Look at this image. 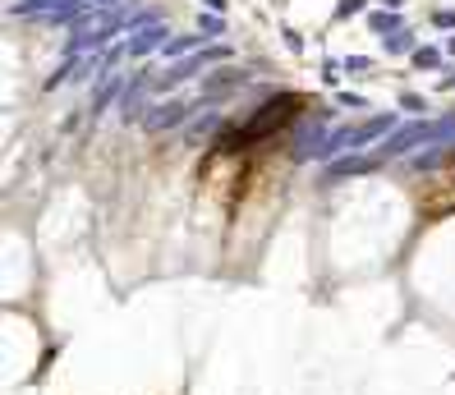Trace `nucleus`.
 Returning <instances> with one entry per match:
<instances>
[{
	"label": "nucleus",
	"mask_w": 455,
	"mask_h": 395,
	"mask_svg": "<svg viewBox=\"0 0 455 395\" xmlns=\"http://www.w3.org/2000/svg\"><path fill=\"white\" fill-rule=\"evenodd\" d=\"M133 19L124 14V0H106L97 10H88L83 19L74 23V37H69V55H83V51H106L115 33H129Z\"/></svg>",
	"instance_id": "nucleus-1"
},
{
	"label": "nucleus",
	"mask_w": 455,
	"mask_h": 395,
	"mask_svg": "<svg viewBox=\"0 0 455 395\" xmlns=\"http://www.w3.org/2000/svg\"><path fill=\"white\" fill-rule=\"evenodd\" d=\"M455 143V115H442V120H419V124H405V129H391L373 152L382 161L391 156H410L414 147H451Z\"/></svg>",
	"instance_id": "nucleus-2"
},
{
	"label": "nucleus",
	"mask_w": 455,
	"mask_h": 395,
	"mask_svg": "<svg viewBox=\"0 0 455 395\" xmlns=\"http://www.w3.org/2000/svg\"><path fill=\"white\" fill-rule=\"evenodd\" d=\"M391 129H396V120H391V115H373V120H364V124H345V129L327 133V143L318 147V156H313V161H331V156L359 152L364 143H378V138H387Z\"/></svg>",
	"instance_id": "nucleus-3"
},
{
	"label": "nucleus",
	"mask_w": 455,
	"mask_h": 395,
	"mask_svg": "<svg viewBox=\"0 0 455 395\" xmlns=\"http://www.w3.org/2000/svg\"><path fill=\"white\" fill-rule=\"evenodd\" d=\"M294 106H299L294 97H281V101H271V106H262V110L253 115V120L244 124V129L225 133V138H221V147H225V152H234V147H244V143H258V138H267L271 129H281V124L290 120V110H294Z\"/></svg>",
	"instance_id": "nucleus-4"
},
{
	"label": "nucleus",
	"mask_w": 455,
	"mask_h": 395,
	"mask_svg": "<svg viewBox=\"0 0 455 395\" xmlns=\"http://www.w3.org/2000/svg\"><path fill=\"white\" fill-rule=\"evenodd\" d=\"M184 115H189V101L166 97V101H156V106H147V115H143L138 124H143L147 133H166V129H179V124H184Z\"/></svg>",
	"instance_id": "nucleus-5"
},
{
	"label": "nucleus",
	"mask_w": 455,
	"mask_h": 395,
	"mask_svg": "<svg viewBox=\"0 0 455 395\" xmlns=\"http://www.w3.org/2000/svg\"><path fill=\"white\" fill-rule=\"evenodd\" d=\"M147 92H156V74H133V83L120 92V120L133 124V120H143L147 115Z\"/></svg>",
	"instance_id": "nucleus-6"
},
{
	"label": "nucleus",
	"mask_w": 455,
	"mask_h": 395,
	"mask_svg": "<svg viewBox=\"0 0 455 395\" xmlns=\"http://www.w3.org/2000/svg\"><path fill=\"white\" fill-rule=\"evenodd\" d=\"M322 143H327V115H313V120H308V124L299 129V138H294V147H290V156H294V161H313Z\"/></svg>",
	"instance_id": "nucleus-7"
},
{
	"label": "nucleus",
	"mask_w": 455,
	"mask_h": 395,
	"mask_svg": "<svg viewBox=\"0 0 455 395\" xmlns=\"http://www.w3.org/2000/svg\"><path fill=\"white\" fill-rule=\"evenodd\" d=\"M382 156L373 152V156H345V161H336V165H327V184H341V179H350V175H368L373 165H378Z\"/></svg>",
	"instance_id": "nucleus-8"
},
{
	"label": "nucleus",
	"mask_w": 455,
	"mask_h": 395,
	"mask_svg": "<svg viewBox=\"0 0 455 395\" xmlns=\"http://www.w3.org/2000/svg\"><path fill=\"white\" fill-rule=\"evenodd\" d=\"M161 46H166V28H161V23H147V28H138V33H133L129 55L138 60V55H147V51H161Z\"/></svg>",
	"instance_id": "nucleus-9"
},
{
	"label": "nucleus",
	"mask_w": 455,
	"mask_h": 395,
	"mask_svg": "<svg viewBox=\"0 0 455 395\" xmlns=\"http://www.w3.org/2000/svg\"><path fill=\"white\" fill-rule=\"evenodd\" d=\"M239 83H244V69H216V74L211 78H202V92H207V97H221L225 88H239Z\"/></svg>",
	"instance_id": "nucleus-10"
},
{
	"label": "nucleus",
	"mask_w": 455,
	"mask_h": 395,
	"mask_svg": "<svg viewBox=\"0 0 455 395\" xmlns=\"http://www.w3.org/2000/svg\"><path fill=\"white\" fill-rule=\"evenodd\" d=\"M120 92V74H106V78H97V92H92V120H97L101 110L111 106V97Z\"/></svg>",
	"instance_id": "nucleus-11"
},
{
	"label": "nucleus",
	"mask_w": 455,
	"mask_h": 395,
	"mask_svg": "<svg viewBox=\"0 0 455 395\" xmlns=\"http://www.w3.org/2000/svg\"><path fill=\"white\" fill-rule=\"evenodd\" d=\"M368 23H373V33H378V37H391V33H400V14H396V10H378V14H373Z\"/></svg>",
	"instance_id": "nucleus-12"
},
{
	"label": "nucleus",
	"mask_w": 455,
	"mask_h": 395,
	"mask_svg": "<svg viewBox=\"0 0 455 395\" xmlns=\"http://www.w3.org/2000/svg\"><path fill=\"white\" fill-rule=\"evenodd\" d=\"M414 69H437L442 65V51H433V46H414Z\"/></svg>",
	"instance_id": "nucleus-13"
},
{
	"label": "nucleus",
	"mask_w": 455,
	"mask_h": 395,
	"mask_svg": "<svg viewBox=\"0 0 455 395\" xmlns=\"http://www.w3.org/2000/svg\"><path fill=\"white\" fill-rule=\"evenodd\" d=\"M216 129H221V115L211 110V115H202V120L189 129V138H193V143H202V138H207V133H216Z\"/></svg>",
	"instance_id": "nucleus-14"
},
{
	"label": "nucleus",
	"mask_w": 455,
	"mask_h": 395,
	"mask_svg": "<svg viewBox=\"0 0 455 395\" xmlns=\"http://www.w3.org/2000/svg\"><path fill=\"white\" fill-rule=\"evenodd\" d=\"M382 42H387V51H391V55H400V51H414V37L405 33V28H400V33H391V37H382Z\"/></svg>",
	"instance_id": "nucleus-15"
},
{
	"label": "nucleus",
	"mask_w": 455,
	"mask_h": 395,
	"mask_svg": "<svg viewBox=\"0 0 455 395\" xmlns=\"http://www.w3.org/2000/svg\"><path fill=\"white\" fill-rule=\"evenodd\" d=\"M225 23H221V14H207V19H198V33H207V37H216Z\"/></svg>",
	"instance_id": "nucleus-16"
},
{
	"label": "nucleus",
	"mask_w": 455,
	"mask_h": 395,
	"mask_svg": "<svg viewBox=\"0 0 455 395\" xmlns=\"http://www.w3.org/2000/svg\"><path fill=\"white\" fill-rule=\"evenodd\" d=\"M400 106L405 110H428V101H423L419 92H400Z\"/></svg>",
	"instance_id": "nucleus-17"
},
{
	"label": "nucleus",
	"mask_w": 455,
	"mask_h": 395,
	"mask_svg": "<svg viewBox=\"0 0 455 395\" xmlns=\"http://www.w3.org/2000/svg\"><path fill=\"white\" fill-rule=\"evenodd\" d=\"M364 10V0H341V5H336V19H350V14H359Z\"/></svg>",
	"instance_id": "nucleus-18"
},
{
	"label": "nucleus",
	"mask_w": 455,
	"mask_h": 395,
	"mask_svg": "<svg viewBox=\"0 0 455 395\" xmlns=\"http://www.w3.org/2000/svg\"><path fill=\"white\" fill-rule=\"evenodd\" d=\"M433 23H437V28H455V10H437Z\"/></svg>",
	"instance_id": "nucleus-19"
},
{
	"label": "nucleus",
	"mask_w": 455,
	"mask_h": 395,
	"mask_svg": "<svg viewBox=\"0 0 455 395\" xmlns=\"http://www.w3.org/2000/svg\"><path fill=\"white\" fill-rule=\"evenodd\" d=\"M202 5H207V10H211V14H221V10H225V5H230V0H202Z\"/></svg>",
	"instance_id": "nucleus-20"
},
{
	"label": "nucleus",
	"mask_w": 455,
	"mask_h": 395,
	"mask_svg": "<svg viewBox=\"0 0 455 395\" xmlns=\"http://www.w3.org/2000/svg\"><path fill=\"white\" fill-rule=\"evenodd\" d=\"M382 5H387V10H400V5H405V0H382Z\"/></svg>",
	"instance_id": "nucleus-21"
},
{
	"label": "nucleus",
	"mask_w": 455,
	"mask_h": 395,
	"mask_svg": "<svg viewBox=\"0 0 455 395\" xmlns=\"http://www.w3.org/2000/svg\"><path fill=\"white\" fill-rule=\"evenodd\" d=\"M446 51H451V55H455V37H451V42H446Z\"/></svg>",
	"instance_id": "nucleus-22"
}]
</instances>
